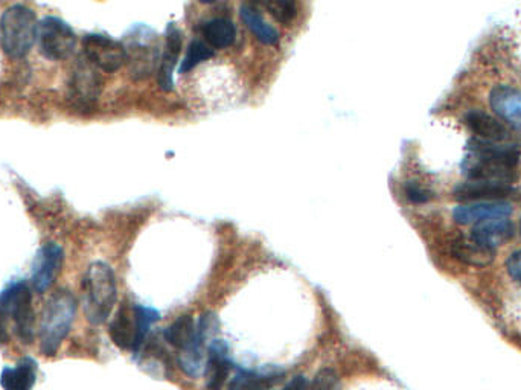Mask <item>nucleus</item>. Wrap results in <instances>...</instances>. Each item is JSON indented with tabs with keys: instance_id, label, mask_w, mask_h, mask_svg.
<instances>
[{
	"instance_id": "f257e3e1",
	"label": "nucleus",
	"mask_w": 521,
	"mask_h": 390,
	"mask_svg": "<svg viewBox=\"0 0 521 390\" xmlns=\"http://www.w3.org/2000/svg\"><path fill=\"white\" fill-rule=\"evenodd\" d=\"M521 150L517 145H501L481 139H470L462 159L461 171L468 182H516Z\"/></svg>"
},
{
	"instance_id": "f03ea898",
	"label": "nucleus",
	"mask_w": 521,
	"mask_h": 390,
	"mask_svg": "<svg viewBox=\"0 0 521 390\" xmlns=\"http://www.w3.org/2000/svg\"><path fill=\"white\" fill-rule=\"evenodd\" d=\"M118 299L113 268L103 261L90 264L83 277V308L92 325L109 321Z\"/></svg>"
},
{
	"instance_id": "7ed1b4c3",
	"label": "nucleus",
	"mask_w": 521,
	"mask_h": 390,
	"mask_svg": "<svg viewBox=\"0 0 521 390\" xmlns=\"http://www.w3.org/2000/svg\"><path fill=\"white\" fill-rule=\"evenodd\" d=\"M76 314V299L69 290L54 293L46 302L41 314L40 351L43 356L54 357L66 337L69 336Z\"/></svg>"
},
{
	"instance_id": "20e7f679",
	"label": "nucleus",
	"mask_w": 521,
	"mask_h": 390,
	"mask_svg": "<svg viewBox=\"0 0 521 390\" xmlns=\"http://www.w3.org/2000/svg\"><path fill=\"white\" fill-rule=\"evenodd\" d=\"M39 20L23 4L8 6L0 17V46L10 59H23L37 41Z\"/></svg>"
},
{
	"instance_id": "39448f33",
	"label": "nucleus",
	"mask_w": 521,
	"mask_h": 390,
	"mask_svg": "<svg viewBox=\"0 0 521 390\" xmlns=\"http://www.w3.org/2000/svg\"><path fill=\"white\" fill-rule=\"evenodd\" d=\"M0 310L11 317L14 334L25 345L34 341L35 313L32 306V292L23 281L13 282L0 293Z\"/></svg>"
},
{
	"instance_id": "423d86ee",
	"label": "nucleus",
	"mask_w": 521,
	"mask_h": 390,
	"mask_svg": "<svg viewBox=\"0 0 521 390\" xmlns=\"http://www.w3.org/2000/svg\"><path fill=\"white\" fill-rule=\"evenodd\" d=\"M125 52L131 75L136 78H147L157 72L160 63L157 35L148 26L136 25L125 35Z\"/></svg>"
},
{
	"instance_id": "0eeeda50",
	"label": "nucleus",
	"mask_w": 521,
	"mask_h": 390,
	"mask_svg": "<svg viewBox=\"0 0 521 390\" xmlns=\"http://www.w3.org/2000/svg\"><path fill=\"white\" fill-rule=\"evenodd\" d=\"M37 41H39L41 55L52 61L70 59L78 45L75 31L66 23L65 20L55 15H46L39 22Z\"/></svg>"
},
{
	"instance_id": "6e6552de",
	"label": "nucleus",
	"mask_w": 521,
	"mask_h": 390,
	"mask_svg": "<svg viewBox=\"0 0 521 390\" xmlns=\"http://www.w3.org/2000/svg\"><path fill=\"white\" fill-rule=\"evenodd\" d=\"M83 55L96 69L104 72H116L127 65L124 43L105 34L85 35Z\"/></svg>"
},
{
	"instance_id": "1a4fd4ad",
	"label": "nucleus",
	"mask_w": 521,
	"mask_h": 390,
	"mask_svg": "<svg viewBox=\"0 0 521 390\" xmlns=\"http://www.w3.org/2000/svg\"><path fill=\"white\" fill-rule=\"evenodd\" d=\"M217 331V319L212 314H203L197 322V339L188 349L180 352L177 357L180 369L188 376L197 378L204 374L206 358H208V339Z\"/></svg>"
},
{
	"instance_id": "9d476101",
	"label": "nucleus",
	"mask_w": 521,
	"mask_h": 390,
	"mask_svg": "<svg viewBox=\"0 0 521 390\" xmlns=\"http://www.w3.org/2000/svg\"><path fill=\"white\" fill-rule=\"evenodd\" d=\"M103 89L100 69H96L85 55L76 59L70 75V95L76 105L92 107L98 101Z\"/></svg>"
},
{
	"instance_id": "9b49d317",
	"label": "nucleus",
	"mask_w": 521,
	"mask_h": 390,
	"mask_svg": "<svg viewBox=\"0 0 521 390\" xmlns=\"http://www.w3.org/2000/svg\"><path fill=\"white\" fill-rule=\"evenodd\" d=\"M65 261V252L60 244L46 242L43 248L39 249L32 264L31 282L35 292L39 295L48 292L54 286L57 277L60 275L61 267Z\"/></svg>"
},
{
	"instance_id": "f8f14e48",
	"label": "nucleus",
	"mask_w": 521,
	"mask_h": 390,
	"mask_svg": "<svg viewBox=\"0 0 521 390\" xmlns=\"http://www.w3.org/2000/svg\"><path fill=\"white\" fill-rule=\"evenodd\" d=\"M520 197V191L509 183L465 182L454 188V198L468 202H507L508 198Z\"/></svg>"
},
{
	"instance_id": "ddd939ff",
	"label": "nucleus",
	"mask_w": 521,
	"mask_h": 390,
	"mask_svg": "<svg viewBox=\"0 0 521 390\" xmlns=\"http://www.w3.org/2000/svg\"><path fill=\"white\" fill-rule=\"evenodd\" d=\"M232 360L229 356V346L226 340L212 339L209 341L208 358H206V387L209 390H223L232 371Z\"/></svg>"
},
{
	"instance_id": "4468645a",
	"label": "nucleus",
	"mask_w": 521,
	"mask_h": 390,
	"mask_svg": "<svg viewBox=\"0 0 521 390\" xmlns=\"http://www.w3.org/2000/svg\"><path fill=\"white\" fill-rule=\"evenodd\" d=\"M184 45V35L179 28L169 23L165 31L164 52L160 55L159 69H157V81L160 89L171 92L174 89V70L179 61L180 50Z\"/></svg>"
},
{
	"instance_id": "2eb2a0df",
	"label": "nucleus",
	"mask_w": 521,
	"mask_h": 390,
	"mask_svg": "<svg viewBox=\"0 0 521 390\" xmlns=\"http://www.w3.org/2000/svg\"><path fill=\"white\" fill-rule=\"evenodd\" d=\"M512 213L511 203L479 202L472 204H459L453 209V218L457 224H479L492 218H508Z\"/></svg>"
},
{
	"instance_id": "dca6fc26",
	"label": "nucleus",
	"mask_w": 521,
	"mask_h": 390,
	"mask_svg": "<svg viewBox=\"0 0 521 390\" xmlns=\"http://www.w3.org/2000/svg\"><path fill=\"white\" fill-rule=\"evenodd\" d=\"M490 104L499 118L521 130V90L511 86H496L490 94Z\"/></svg>"
},
{
	"instance_id": "f3484780",
	"label": "nucleus",
	"mask_w": 521,
	"mask_h": 390,
	"mask_svg": "<svg viewBox=\"0 0 521 390\" xmlns=\"http://www.w3.org/2000/svg\"><path fill=\"white\" fill-rule=\"evenodd\" d=\"M465 124L476 134L477 139L487 142H508L511 139V132L499 119L481 110H470L465 114Z\"/></svg>"
},
{
	"instance_id": "a211bd4d",
	"label": "nucleus",
	"mask_w": 521,
	"mask_h": 390,
	"mask_svg": "<svg viewBox=\"0 0 521 390\" xmlns=\"http://www.w3.org/2000/svg\"><path fill=\"white\" fill-rule=\"evenodd\" d=\"M514 224L508 218H492L487 222L474 224L470 237L481 242V246L496 250L499 246L505 244L514 237Z\"/></svg>"
},
{
	"instance_id": "6ab92c4d",
	"label": "nucleus",
	"mask_w": 521,
	"mask_h": 390,
	"mask_svg": "<svg viewBox=\"0 0 521 390\" xmlns=\"http://www.w3.org/2000/svg\"><path fill=\"white\" fill-rule=\"evenodd\" d=\"M109 334L114 345L124 351L134 352L136 345V317L134 306L122 304L109 326Z\"/></svg>"
},
{
	"instance_id": "aec40b11",
	"label": "nucleus",
	"mask_w": 521,
	"mask_h": 390,
	"mask_svg": "<svg viewBox=\"0 0 521 390\" xmlns=\"http://www.w3.org/2000/svg\"><path fill=\"white\" fill-rule=\"evenodd\" d=\"M200 34L212 50H226L234 45L237 26L228 17H209L200 23Z\"/></svg>"
},
{
	"instance_id": "412c9836",
	"label": "nucleus",
	"mask_w": 521,
	"mask_h": 390,
	"mask_svg": "<svg viewBox=\"0 0 521 390\" xmlns=\"http://www.w3.org/2000/svg\"><path fill=\"white\" fill-rule=\"evenodd\" d=\"M37 383V361L23 357L15 366H6L0 374L4 390H32Z\"/></svg>"
},
{
	"instance_id": "4be33fe9",
	"label": "nucleus",
	"mask_w": 521,
	"mask_h": 390,
	"mask_svg": "<svg viewBox=\"0 0 521 390\" xmlns=\"http://www.w3.org/2000/svg\"><path fill=\"white\" fill-rule=\"evenodd\" d=\"M452 253L457 261L472 267H487L496 259V250L481 246L470 235L456 238L452 244Z\"/></svg>"
},
{
	"instance_id": "5701e85b",
	"label": "nucleus",
	"mask_w": 521,
	"mask_h": 390,
	"mask_svg": "<svg viewBox=\"0 0 521 390\" xmlns=\"http://www.w3.org/2000/svg\"><path fill=\"white\" fill-rule=\"evenodd\" d=\"M239 15L243 19L244 25L254 32L255 37L267 46H276L279 43V32L274 25H270L264 19L258 6L254 4H243L239 6Z\"/></svg>"
},
{
	"instance_id": "b1692460",
	"label": "nucleus",
	"mask_w": 521,
	"mask_h": 390,
	"mask_svg": "<svg viewBox=\"0 0 521 390\" xmlns=\"http://www.w3.org/2000/svg\"><path fill=\"white\" fill-rule=\"evenodd\" d=\"M281 376L283 372L261 374L238 367L234 378L224 390H274V387L281 381Z\"/></svg>"
},
{
	"instance_id": "393cba45",
	"label": "nucleus",
	"mask_w": 521,
	"mask_h": 390,
	"mask_svg": "<svg viewBox=\"0 0 521 390\" xmlns=\"http://www.w3.org/2000/svg\"><path fill=\"white\" fill-rule=\"evenodd\" d=\"M164 336L165 340L168 341L169 345L175 349H179L180 352L188 349L189 346L193 345L197 339V325H195L194 319L188 314L177 317L165 330Z\"/></svg>"
},
{
	"instance_id": "a878e982",
	"label": "nucleus",
	"mask_w": 521,
	"mask_h": 390,
	"mask_svg": "<svg viewBox=\"0 0 521 390\" xmlns=\"http://www.w3.org/2000/svg\"><path fill=\"white\" fill-rule=\"evenodd\" d=\"M134 317H136V345H134V354L142 349L147 337H148L154 323H157L160 319V313L153 306L139 305L134 304Z\"/></svg>"
},
{
	"instance_id": "bb28decb",
	"label": "nucleus",
	"mask_w": 521,
	"mask_h": 390,
	"mask_svg": "<svg viewBox=\"0 0 521 390\" xmlns=\"http://www.w3.org/2000/svg\"><path fill=\"white\" fill-rule=\"evenodd\" d=\"M212 55H214V50H212L211 46L206 45L203 40H193V41L189 43L188 50H186L184 59H182V63H180V74H186V72H191V70L194 69V68L202 65L203 61L211 59Z\"/></svg>"
},
{
	"instance_id": "cd10ccee",
	"label": "nucleus",
	"mask_w": 521,
	"mask_h": 390,
	"mask_svg": "<svg viewBox=\"0 0 521 390\" xmlns=\"http://www.w3.org/2000/svg\"><path fill=\"white\" fill-rule=\"evenodd\" d=\"M263 6L272 17L283 25L290 23L298 14V5L292 0H268L264 2Z\"/></svg>"
},
{
	"instance_id": "c85d7f7f",
	"label": "nucleus",
	"mask_w": 521,
	"mask_h": 390,
	"mask_svg": "<svg viewBox=\"0 0 521 390\" xmlns=\"http://www.w3.org/2000/svg\"><path fill=\"white\" fill-rule=\"evenodd\" d=\"M404 193H406L409 202L413 203V204H424V203H428L435 197L430 189L424 188L418 182L406 183Z\"/></svg>"
},
{
	"instance_id": "c756f323",
	"label": "nucleus",
	"mask_w": 521,
	"mask_h": 390,
	"mask_svg": "<svg viewBox=\"0 0 521 390\" xmlns=\"http://www.w3.org/2000/svg\"><path fill=\"white\" fill-rule=\"evenodd\" d=\"M337 383V376L333 369H323L314 376L311 385H308V390H336Z\"/></svg>"
},
{
	"instance_id": "7c9ffc66",
	"label": "nucleus",
	"mask_w": 521,
	"mask_h": 390,
	"mask_svg": "<svg viewBox=\"0 0 521 390\" xmlns=\"http://www.w3.org/2000/svg\"><path fill=\"white\" fill-rule=\"evenodd\" d=\"M507 270L514 281L521 282V249L508 258Z\"/></svg>"
},
{
	"instance_id": "2f4dec72",
	"label": "nucleus",
	"mask_w": 521,
	"mask_h": 390,
	"mask_svg": "<svg viewBox=\"0 0 521 390\" xmlns=\"http://www.w3.org/2000/svg\"><path fill=\"white\" fill-rule=\"evenodd\" d=\"M283 390H308V381L305 376H294L293 380L290 381Z\"/></svg>"
},
{
	"instance_id": "473e14b6",
	"label": "nucleus",
	"mask_w": 521,
	"mask_h": 390,
	"mask_svg": "<svg viewBox=\"0 0 521 390\" xmlns=\"http://www.w3.org/2000/svg\"><path fill=\"white\" fill-rule=\"evenodd\" d=\"M10 340V334H8V328H6L5 313L0 310V346L6 345Z\"/></svg>"
},
{
	"instance_id": "72a5a7b5",
	"label": "nucleus",
	"mask_w": 521,
	"mask_h": 390,
	"mask_svg": "<svg viewBox=\"0 0 521 390\" xmlns=\"http://www.w3.org/2000/svg\"><path fill=\"white\" fill-rule=\"evenodd\" d=\"M520 232H521V224H520Z\"/></svg>"
}]
</instances>
